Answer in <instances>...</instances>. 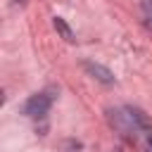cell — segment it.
<instances>
[{
	"mask_svg": "<svg viewBox=\"0 0 152 152\" xmlns=\"http://www.w3.org/2000/svg\"><path fill=\"white\" fill-rule=\"evenodd\" d=\"M109 124L124 133V135H138V133H150V119L145 116V112H140L138 107H116L109 112Z\"/></svg>",
	"mask_w": 152,
	"mask_h": 152,
	"instance_id": "1",
	"label": "cell"
},
{
	"mask_svg": "<svg viewBox=\"0 0 152 152\" xmlns=\"http://www.w3.org/2000/svg\"><path fill=\"white\" fill-rule=\"evenodd\" d=\"M57 93H59V90H57L55 86H50V88L36 93V95H31V97L24 102V114L31 116V119H43V116L50 112V107H52Z\"/></svg>",
	"mask_w": 152,
	"mask_h": 152,
	"instance_id": "2",
	"label": "cell"
},
{
	"mask_svg": "<svg viewBox=\"0 0 152 152\" xmlns=\"http://www.w3.org/2000/svg\"><path fill=\"white\" fill-rule=\"evenodd\" d=\"M83 66H86V71H88L93 78H97V81H102V83H114V74H112L107 66L95 64V62H86Z\"/></svg>",
	"mask_w": 152,
	"mask_h": 152,
	"instance_id": "3",
	"label": "cell"
},
{
	"mask_svg": "<svg viewBox=\"0 0 152 152\" xmlns=\"http://www.w3.org/2000/svg\"><path fill=\"white\" fill-rule=\"evenodd\" d=\"M52 24H55V28H57V33H59V36H62L64 40H69V43L74 40V31L69 28V24H66V21H64L62 17H55V21H52Z\"/></svg>",
	"mask_w": 152,
	"mask_h": 152,
	"instance_id": "4",
	"label": "cell"
},
{
	"mask_svg": "<svg viewBox=\"0 0 152 152\" xmlns=\"http://www.w3.org/2000/svg\"><path fill=\"white\" fill-rule=\"evenodd\" d=\"M142 17H145V24L152 26V0H142Z\"/></svg>",
	"mask_w": 152,
	"mask_h": 152,
	"instance_id": "5",
	"label": "cell"
},
{
	"mask_svg": "<svg viewBox=\"0 0 152 152\" xmlns=\"http://www.w3.org/2000/svg\"><path fill=\"white\" fill-rule=\"evenodd\" d=\"M142 150H145V152H152V131L147 133V138H145V145H142Z\"/></svg>",
	"mask_w": 152,
	"mask_h": 152,
	"instance_id": "6",
	"label": "cell"
},
{
	"mask_svg": "<svg viewBox=\"0 0 152 152\" xmlns=\"http://www.w3.org/2000/svg\"><path fill=\"white\" fill-rule=\"evenodd\" d=\"M14 2H19V5H24V2H26V0H14Z\"/></svg>",
	"mask_w": 152,
	"mask_h": 152,
	"instance_id": "7",
	"label": "cell"
}]
</instances>
